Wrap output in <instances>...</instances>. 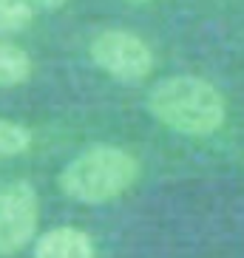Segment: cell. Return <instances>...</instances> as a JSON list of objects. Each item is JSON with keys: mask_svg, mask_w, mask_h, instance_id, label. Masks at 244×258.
<instances>
[{"mask_svg": "<svg viewBox=\"0 0 244 258\" xmlns=\"http://www.w3.org/2000/svg\"><path fill=\"white\" fill-rule=\"evenodd\" d=\"M34 9H43V12H54V9H60L66 0H29Z\"/></svg>", "mask_w": 244, "mask_h": 258, "instance_id": "obj_9", "label": "cell"}, {"mask_svg": "<svg viewBox=\"0 0 244 258\" xmlns=\"http://www.w3.org/2000/svg\"><path fill=\"white\" fill-rule=\"evenodd\" d=\"M148 111L165 128L185 137H210L227 119L221 91L213 83L193 74L159 80L148 94Z\"/></svg>", "mask_w": 244, "mask_h": 258, "instance_id": "obj_1", "label": "cell"}, {"mask_svg": "<svg viewBox=\"0 0 244 258\" xmlns=\"http://www.w3.org/2000/svg\"><path fill=\"white\" fill-rule=\"evenodd\" d=\"M134 3H145V0H134Z\"/></svg>", "mask_w": 244, "mask_h": 258, "instance_id": "obj_10", "label": "cell"}, {"mask_svg": "<svg viewBox=\"0 0 244 258\" xmlns=\"http://www.w3.org/2000/svg\"><path fill=\"white\" fill-rule=\"evenodd\" d=\"M139 176V162L116 145H91L60 170V190L83 205H105Z\"/></svg>", "mask_w": 244, "mask_h": 258, "instance_id": "obj_2", "label": "cell"}, {"mask_svg": "<svg viewBox=\"0 0 244 258\" xmlns=\"http://www.w3.org/2000/svg\"><path fill=\"white\" fill-rule=\"evenodd\" d=\"M31 148V131L20 122L0 119V159L6 156H20Z\"/></svg>", "mask_w": 244, "mask_h": 258, "instance_id": "obj_8", "label": "cell"}, {"mask_svg": "<svg viewBox=\"0 0 244 258\" xmlns=\"http://www.w3.org/2000/svg\"><path fill=\"white\" fill-rule=\"evenodd\" d=\"M40 219L37 190L29 182L0 187V255H15L34 238Z\"/></svg>", "mask_w": 244, "mask_h": 258, "instance_id": "obj_4", "label": "cell"}, {"mask_svg": "<svg viewBox=\"0 0 244 258\" xmlns=\"http://www.w3.org/2000/svg\"><path fill=\"white\" fill-rule=\"evenodd\" d=\"M34 258H94V241L77 227H54L37 238Z\"/></svg>", "mask_w": 244, "mask_h": 258, "instance_id": "obj_5", "label": "cell"}, {"mask_svg": "<svg viewBox=\"0 0 244 258\" xmlns=\"http://www.w3.org/2000/svg\"><path fill=\"white\" fill-rule=\"evenodd\" d=\"M94 66L119 83H142L153 71V51L128 29H105L88 46Z\"/></svg>", "mask_w": 244, "mask_h": 258, "instance_id": "obj_3", "label": "cell"}, {"mask_svg": "<svg viewBox=\"0 0 244 258\" xmlns=\"http://www.w3.org/2000/svg\"><path fill=\"white\" fill-rule=\"evenodd\" d=\"M34 6L29 0H0V34H17L31 26Z\"/></svg>", "mask_w": 244, "mask_h": 258, "instance_id": "obj_7", "label": "cell"}, {"mask_svg": "<svg viewBox=\"0 0 244 258\" xmlns=\"http://www.w3.org/2000/svg\"><path fill=\"white\" fill-rule=\"evenodd\" d=\"M31 57L26 48H20L17 43L0 37V88H15L23 85L31 77Z\"/></svg>", "mask_w": 244, "mask_h": 258, "instance_id": "obj_6", "label": "cell"}]
</instances>
